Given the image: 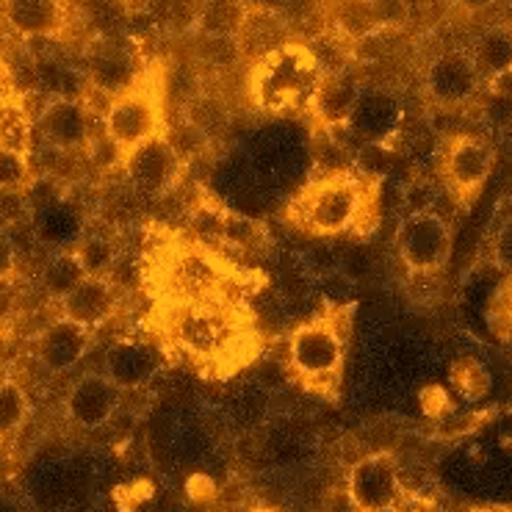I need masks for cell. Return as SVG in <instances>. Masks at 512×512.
<instances>
[{
	"instance_id": "f546056e",
	"label": "cell",
	"mask_w": 512,
	"mask_h": 512,
	"mask_svg": "<svg viewBox=\"0 0 512 512\" xmlns=\"http://www.w3.org/2000/svg\"><path fill=\"white\" fill-rule=\"evenodd\" d=\"M488 92L496 100H501V103H510L512 106V70L488 78Z\"/></svg>"
},
{
	"instance_id": "1f68e13d",
	"label": "cell",
	"mask_w": 512,
	"mask_h": 512,
	"mask_svg": "<svg viewBox=\"0 0 512 512\" xmlns=\"http://www.w3.org/2000/svg\"><path fill=\"white\" fill-rule=\"evenodd\" d=\"M499 261L512 269V227H507L499 239Z\"/></svg>"
},
{
	"instance_id": "f1b7e54d",
	"label": "cell",
	"mask_w": 512,
	"mask_h": 512,
	"mask_svg": "<svg viewBox=\"0 0 512 512\" xmlns=\"http://www.w3.org/2000/svg\"><path fill=\"white\" fill-rule=\"evenodd\" d=\"M322 512H358V507L352 504L349 493H346V488L341 485V488L330 490V493L324 496Z\"/></svg>"
},
{
	"instance_id": "836d02e7",
	"label": "cell",
	"mask_w": 512,
	"mask_h": 512,
	"mask_svg": "<svg viewBox=\"0 0 512 512\" xmlns=\"http://www.w3.org/2000/svg\"><path fill=\"white\" fill-rule=\"evenodd\" d=\"M227 512H258V507H247V504H236V507H230Z\"/></svg>"
},
{
	"instance_id": "5bb4252c",
	"label": "cell",
	"mask_w": 512,
	"mask_h": 512,
	"mask_svg": "<svg viewBox=\"0 0 512 512\" xmlns=\"http://www.w3.org/2000/svg\"><path fill=\"white\" fill-rule=\"evenodd\" d=\"M161 366H164L161 352L142 338H117L108 346L106 358H103V374L122 393L136 391L147 382H153Z\"/></svg>"
},
{
	"instance_id": "8fae6325",
	"label": "cell",
	"mask_w": 512,
	"mask_h": 512,
	"mask_svg": "<svg viewBox=\"0 0 512 512\" xmlns=\"http://www.w3.org/2000/svg\"><path fill=\"white\" fill-rule=\"evenodd\" d=\"M36 131L59 153H81L92 142V114L75 97H50L36 114Z\"/></svg>"
},
{
	"instance_id": "5b68a950",
	"label": "cell",
	"mask_w": 512,
	"mask_h": 512,
	"mask_svg": "<svg viewBox=\"0 0 512 512\" xmlns=\"http://www.w3.org/2000/svg\"><path fill=\"white\" fill-rule=\"evenodd\" d=\"M150 277L158 305H197L233 299L230 288L239 280V272L222 258V252L191 241L164 252Z\"/></svg>"
},
{
	"instance_id": "d6986e66",
	"label": "cell",
	"mask_w": 512,
	"mask_h": 512,
	"mask_svg": "<svg viewBox=\"0 0 512 512\" xmlns=\"http://www.w3.org/2000/svg\"><path fill=\"white\" fill-rule=\"evenodd\" d=\"M280 45H286V36H283V23L269 12H247L244 14V23H241L239 34H236V48L252 50L255 61L272 53Z\"/></svg>"
},
{
	"instance_id": "9a60e30c",
	"label": "cell",
	"mask_w": 512,
	"mask_h": 512,
	"mask_svg": "<svg viewBox=\"0 0 512 512\" xmlns=\"http://www.w3.org/2000/svg\"><path fill=\"white\" fill-rule=\"evenodd\" d=\"M120 308V288L111 277H84L67 297L59 299V316L95 333Z\"/></svg>"
},
{
	"instance_id": "8d00e7d4",
	"label": "cell",
	"mask_w": 512,
	"mask_h": 512,
	"mask_svg": "<svg viewBox=\"0 0 512 512\" xmlns=\"http://www.w3.org/2000/svg\"><path fill=\"white\" fill-rule=\"evenodd\" d=\"M474 512H499V510H474Z\"/></svg>"
},
{
	"instance_id": "d590c367",
	"label": "cell",
	"mask_w": 512,
	"mask_h": 512,
	"mask_svg": "<svg viewBox=\"0 0 512 512\" xmlns=\"http://www.w3.org/2000/svg\"><path fill=\"white\" fill-rule=\"evenodd\" d=\"M374 512H405V510H402V507L396 504V507H382V510H374Z\"/></svg>"
},
{
	"instance_id": "e0dca14e",
	"label": "cell",
	"mask_w": 512,
	"mask_h": 512,
	"mask_svg": "<svg viewBox=\"0 0 512 512\" xmlns=\"http://www.w3.org/2000/svg\"><path fill=\"white\" fill-rule=\"evenodd\" d=\"M0 9L6 25L23 39H50L67 20L64 0H3Z\"/></svg>"
},
{
	"instance_id": "ba28073f",
	"label": "cell",
	"mask_w": 512,
	"mask_h": 512,
	"mask_svg": "<svg viewBox=\"0 0 512 512\" xmlns=\"http://www.w3.org/2000/svg\"><path fill=\"white\" fill-rule=\"evenodd\" d=\"M120 169L133 189L144 197H161L180 183L186 161L180 155L178 144L167 136H155L150 142L133 147L122 155Z\"/></svg>"
},
{
	"instance_id": "d4e9b609",
	"label": "cell",
	"mask_w": 512,
	"mask_h": 512,
	"mask_svg": "<svg viewBox=\"0 0 512 512\" xmlns=\"http://www.w3.org/2000/svg\"><path fill=\"white\" fill-rule=\"evenodd\" d=\"M31 416V399L17 380H0V438H12Z\"/></svg>"
},
{
	"instance_id": "74e56055",
	"label": "cell",
	"mask_w": 512,
	"mask_h": 512,
	"mask_svg": "<svg viewBox=\"0 0 512 512\" xmlns=\"http://www.w3.org/2000/svg\"><path fill=\"white\" fill-rule=\"evenodd\" d=\"M258 512H272V510H258Z\"/></svg>"
},
{
	"instance_id": "d6a6232c",
	"label": "cell",
	"mask_w": 512,
	"mask_h": 512,
	"mask_svg": "<svg viewBox=\"0 0 512 512\" xmlns=\"http://www.w3.org/2000/svg\"><path fill=\"white\" fill-rule=\"evenodd\" d=\"M454 3H457L460 9H465V12L474 14V12H485V9H490L496 0H454Z\"/></svg>"
},
{
	"instance_id": "44dd1931",
	"label": "cell",
	"mask_w": 512,
	"mask_h": 512,
	"mask_svg": "<svg viewBox=\"0 0 512 512\" xmlns=\"http://www.w3.org/2000/svg\"><path fill=\"white\" fill-rule=\"evenodd\" d=\"M72 252H75L86 277H111L122 255L120 244L108 233H86L84 239L72 247Z\"/></svg>"
},
{
	"instance_id": "7402d4cb",
	"label": "cell",
	"mask_w": 512,
	"mask_h": 512,
	"mask_svg": "<svg viewBox=\"0 0 512 512\" xmlns=\"http://www.w3.org/2000/svg\"><path fill=\"white\" fill-rule=\"evenodd\" d=\"M34 117L17 95H9L6 106L0 111V147L17 150V153L31 155V142H34Z\"/></svg>"
},
{
	"instance_id": "9c48e42d",
	"label": "cell",
	"mask_w": 512,
	"mask_h": 512,
	"mask_svg": "<svg viewBox=\"0 0 512 512\" xmlns=\"http://www.w3.org/2000/svg\"><path fill=\"white\" fill-rule=\"evenodd\" d=\"M346 493L358 512H374L382 507H396L402 501L405 485L399 465L391 454L377 452L360 457L358 463H352L344 482Z\"/></svg>"
},
{
	"instance_id": "277c9868",
	"label": "cell",
	"mask_w": 512,
	"mask_h": 512,
	"mask_svg": "<svg viewBox=\"0 0 512 512\" xmlns=\"http://www.w3.org/2000/svg\"><path fill=\"white\" fill-rule=\"evenodd\" d=\"M324 75L327 72L313 50L286 42L255 61L250 75L252 103L269 117L310 114Z\"/></svg>"
},
{
	"instance_id": "ffe728a7",
	"label": "cell",
	"mask_w": 512,
	"mask_h": 512,
	"mask_svg": "<svg viewBox=\"0 0 512 512\" xmlns=\"http://www.w3.org/2000/svg\"><path fill=\"white\" fill-rule=\"evenodd\" d=\"M471 59L477 64L482 78H493V75L512 70V28H507V25L488 28L477 39V45L471 50Z\"/></svg>"
},
{
	"instance_id": "4fadbf2b",
	"label": "cell",
	"mask_w": 512,
	"mask_h": 512,
	"mask_svg": "<svg viewBox=\"0 0 512 512\" xmlns=\"http://www.w3.org/2000/svg\"><path fill=\"white\" fill-rule=\"evenodd\" d=\"M122 391L108 380L103 371H89L84 377L72 382L64 399V413L75 427L100 429L106 427L120 410Z\"/></svg>"
},
{
	"instance_id": "8992f818",
	"label": "cell",
	"mask_w": 512,
	"mask_h": 512,
	"mask_svg": "<svg viewBox=\"0 0 512 512\" xmlns=\"http://www.w3.org/2000/svg\"><path fill=\"white\" fill-rule=\"evenodd\" d=\"M103 133L120 150V155L131 153L133 147L150 142L155 136H167L161 95L142 81L114 95L103 114Z\"/></svg>"
},
{
	"instance_id": "e575fe53",
	"label": "cell",
	"mask_w": 512,
	"mask_h": 512,
	"mask_svg": "<svg viewBox=\"0 0 512 512\" xmlns=\"http://www.w3.org/2000/svg\"><path fill=\"white\" fill-rule=\"evenodd\" d=\"M9 95H12V92H6V89H0V111H3V106H6V100H9Z\"/></svg>"
},
{
	"instance_id": "ac0fdd59",
	"label": "cell",
	"mask_w": 512,
	"mask_h": 512,
	"mask_svg": "<svg viewBox=\"0 0 512 512\" xmlns=\"http://www.w3.org/2000/svg\"><path fill=\"white\" fill-rule=\"evenodd\" d=\"M358 100L360 86L355 84V78H349L344 72H327L322 86H319V92H316L310 114H316L330 128L333 125H344V122L352 120Z\"/></svg>"
},
{
	"instance_id": "4dcf8cb0",
	"label": "cell",
	"mask_w": 512,
	"mask_h": 512,
	"mask_svg": "<svg viewBox=\"0 0 512 512\" xmlns=\"http://www.w3.org/2000/svg\"><path fill=\"white\" fill-rule=\"evenodd\" d=\"M17 269V255H14V244L9 239V233L0 230V277L3 274H14Z\"/></svg>"
},
{
	"instance_id": "2e32d148",
	"label": "cell",
	"mask_w": 512,
	"mask_h": 512,
	"mask_svg": "<svg viewBox=\"0 0 512 512\" xmlns=\"http://www.w3.org/2000/svg\"><path fill=\"white\" fill-rule=\"evenodd\" d=\"M92 335H95L92 330L59 316L45 324L36 335V360L50 374H67L84 360L89 344H92Z\"/></svg>"
},
{
	"instance_id": "cb8c5ba5",
	"label": "cell",
	"mask_w": 512,
	"mask_h": 512,
	"mask_svg": "<svg viewBox=\"0 0 512 512\" xmlns=\"http://www.w3.org/2000/svg\"><path fill=\"white\" fill-rule=\"evenodd\" d=\"M84 277L86 272L81 269V263H78V258H75V252L72 250L53 252L48 261H45V266H42V274H39L45 294H48L50 299H56V302H59L61 297H67L72 288L78 286Z\"/></svg>"
},
{
	"instance_id": "83f0119b",
	"label": "cell",
	"mask_w": 512,
	"mask_h": 512,
	"mask_svg": "<svg viewBox=\"0 0 512 512\" xmlns=\"http://www.w3.org/2000/svg\"><path fill=\"white\" fill-rule=\"evenodd\" d=\"M369 6L377 28H396L405 23L410 14L405 0H369Z\"/></svg>"
},
{
	"instance_id": "6da1fadb",
	"label": "cell",
	"mask_w": 512,
	"mask_h": 512,
	"mask_svg": "<svg viewBox=\"0 0 512 512\" xmlns=\"http://www.w3.org/2000/svg\"><path fill=\"white\" fill-rule=\"evenodd\" d=\"M158 335L194 369L227 377L247 366L258 352V327L236 299L197 305H158Z\"/></svg>"
},
{
	"instance_id": "30bf717a",
	"label": "cell",
	"mask_w": 512,
	"mask_h": 512,
	"mask_svg": "<svg viewBox=\"0 0 512 512\" xmlns=\"http://www.w3.org/2000/svg\"><path fill=\"white\" fill-rule=\"evenodd\" d=\"M493 147L479 136H457L446 144L441 158V175L446 189L457 200H474L493 172Z\"/></svg>"
},
{
	"instance_id": "7c38bea8",
	"label": "cell",
	"mask_w": 512,
	"mask_h": 512,
	"mask_svg": "<svg viewBox=\"0 0 512 512\" xmlns=\"http://www.w3.org/2000/svg\"><path fill=\"white\" fill-rule=\"evenodd\" d=\"M427 95L435 106L460 108L477 97L482 86L477 64L465 50H446L427 67Z\"/></svg>"
},
{
	"instance_id": "52a82bcc",
	"label": "cell",
	"mask_w": 512,
	"mask_h": 512,
	"mask_svg": "<svg viewBox=\"0 0 512 512\" xmlns=\"http://www.w3.org/2000/svg\"><path fill=\"white\" fill-rule=\"evenodd\" d=\"M396 252L410 274H438L452 255V230L435 211H413L396 230Z\"/></svg>"
},
{
	"instance_id": "603a6c76",
	"label": "cell",
	"mask_w": 512,
	"mask_h": 512,
	"mask_svg": "<svg viewBox=\"0 0 512 512\" xmlns=\"http://www.w3.org/2000/svg\"><path fill=\"white\" fill-rule=\"evenodd\" d=\"M92 78L100 92H108V95H120L125 89H131L139 78H136V70H133V61L128 53L122 50H103L97 53L95 64H92Z\"/></svg>"
},
{
	"instance_id": "7a4b0ae2",
	"label": "cell",
	"mask_w": 512,
	"mask_h": 512,
	"mask_svg": "<svg viewBox=\"0 0 512 512\" xmlns=\"http://www.w3.org/2000/svg\"><path fill=\"white\" fill-rule=\"evenodd\" d=\"M286 222L316 239L369 233L377 222V180L352 169H327L291 197Z\"/></svg>"
},
{
	"instance_id": "3957f363",
	"label": "cell",
	"mask_w": 512,
	"mask_h": 512,
	"mask_svg": "<svg viewBox=\"0 0 512 512\" xmlns=\"http://www.w3.org/2000/svg\"><path fill=\"white\" fill-rule=\"evenodd\" d=\"M349 308H324L297 324L286 341V366L302 391L335 402L341 396L349 346Z\"/></svg>"
},
{
	"instance_id": "484cf974",
	"label": "cell",
	"mask_w": 512,
	"mask_h": 512,
	"mask_svg": "<svg viewBox=\"0 0 512 512\" xmlns=\"http://www.w3.org/2000/svg\"><path fill=\"white\" fill-rule=\"evenodd\" d=\"M31 178V155L0 147V191H28Z\"/></svg>"
},
{
	"instance_id": "4316f807",
	"label": "cell",
	"mask_w": 512,
	"mask_h": 512,
	"mask_svg": "<svg viewBox=\"0 0 512 512\" xmlns=\"http://www.w3.org/2000/svg\"><path fill=\"white\" fill-rule=\"evenodd\" d=\"M20 302H23V288L17 280V272L0 277V330L12 327L20 316Z\"/></svg>"
}]
</instances>
